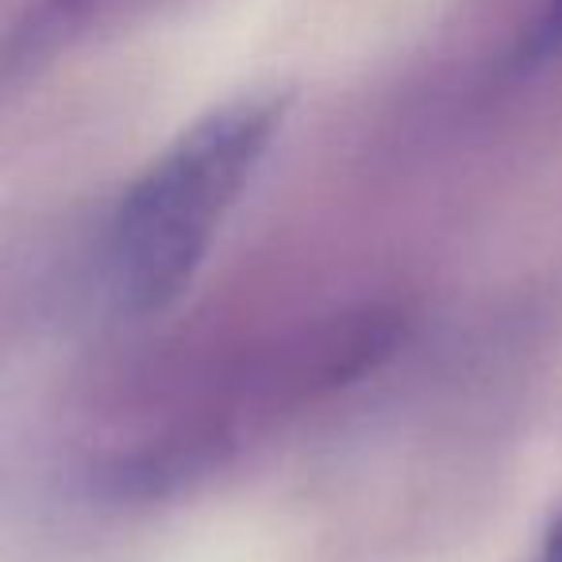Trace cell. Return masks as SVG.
I'll use <instances>...</instances> for the list:
<instances>
[{"label":"cell","instance_id":"6da1fadb","mask_svg":"<svg viewBox=\"0 0 562 562\" xmlns=\"http://www.w3.org/2000/svg\"><path fill=\"white\" fill-rule=\"evenodd\" d=\"M281 101H235L189 127L124 193L112 224V281L132 313L166 308L201 266L220 216L255 173Z\"/></svg>","mask_w":562,"mask_h":562},{"label":"cell","instance_id":"7a4b0ae2","mask_svg":"<svg viewBox=\"0 0 562 562\" xmlns=\"http://www.w3.org/2000/svg\"><path fill=\"white\" fill-rule=\"evenodd\" d=\"M562 55V0H551L543 12H539V20L531 24V32L520 40V50H516V58H520L524 66H536V63H547V58Z\"/></svg>","mask_w":562,"mask_h":562},{"label":"cell","instance_id":"3957f363","mask_svg":"<svg viewBox=\"0 0 562 562\" xmlns=\"http://www.w3.org/2000/svg\"><path fill=\"white\" fill-rule=\"evenodd\" d=\"M539 562H562V520L551 524V531H547L543 554H539Z\"/></svg>","mask_w":562,"mask_h":562}]
</instances>
